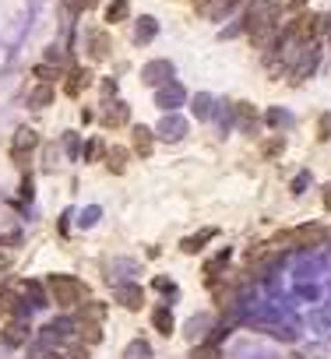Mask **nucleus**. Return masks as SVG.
Segmentation results:
<instances>
[{
	"label": "nucleus",
	"mask_w": 331,
	"mask_h": 359,
	"mask_svg": "<svg viewBox=\"0 0 331 359\" xmlns=\"http://www.w3.org/2000/svg\"><path fill=\"white\" fill-rule=\"evenodd\" d=\"M103 96H106V102H109V96H116V81H113V78L103 81Z\"/></svg>",
	"instance_id": "nucleus-39"
},
{
	"label": "nucleus",
	"mask_w": 331,
	"mask_h": 359,
	"mask_svg": "<svg viewBox=\"0 0 331 359\" xmlns=\"http://www.w3.org/2000/svg\"><path fill=\"white\" fill-rule=\"evenodd\" d=\"M324 208H328V212H331V184L324 187Z\"/></svg>",
	"instance_id": "nucleus-40"
},
{
	"label": "nucleus",
	"mask_w": 331,
	"mask_h": 359,
	"mask_svg": "<svg viewBox=\"0 0 331 359\" xmlns=\"http://www.w3.org/2000/svg\"><path fill=\"white\" fill-rule=\"evenodd\" d=\"M156 134H159L162 141H180V138L187 134V120H184V116H176V113H166V116H162V124L156 127Z\"/></svg>",
	"instance_id": "nucleus-9"
},
{
	"label": "nucleus",
	"mask_w": 331,
	"mask_h": 359,
	"mask_svg": "<svg viewBox=\"0 0 331 359\" xmlns=\"http://www.w3.org/2000/svg\"><path fill=\"white\" fill-rule=\"evenodd\" d=\"M124 359H156V352H152V345H148L145 338H134V342H127Z\"/></svg>",
	"instance_id": "nucleus-20"
},
{
	"label": "nucleus",
	"mask_w": 331,
	"mask_h": 359,
	"mask_svg": "<svg viewBox=\"0 0 331 359\" xmlns=\"http://www.w3.org/2000/svg\"><path fill=\"white\" fill-rule=\"evenodd\" d=\"M36 78H39V85H53V81H60L64 78V71L60 67H53V64H36V71H32Z\"/></svg>",
	"instance_id": "nucleus-27"
},
{
	"label": "nucleus",
	"mask_w": 331,
	"mask_h": 359,
	"mask_svg": "<svg viewBox=\"0 0 331 359\" xmlns=\"http://www.w3.org/2000/svg\"><path fill=\"white\" fill-rule=\"evenodd\" d=\"M74 338L88 349V345H99L103 342V327L96 324V320H78V331H74Z\"/></svg>",
	"instance_id": "nucleus-14"
},
{
	"label": "nucleus",
	"mask_w": 331,
	"mask_h": 359,
	"mask_svg": "<svg viewBox=\"0 0 331 359\" xmlns=\"http://www.w3.org/2000/svg\"><path fill=\"white\" fill-rule=\"evenodd\" d=\"M184 99H187V92H184V85H180V81H169V85H162L156 92V106L166 109V113H176L180 106H184Z\"/></svg>",
	"instance_id": "nucleus-6"
},
{
	"label": "nucleus",
	"mask_w": 331,
	"mask_h": 359,
	"mask_svg": "<svg viewBox=\"0 0 331 359\" xmlns=\"http://www.w3.org/2000/svg\"><path fill=\"white\" fill-rule=\"evenodd\" d=\"M208 327H212V317H208V314H194V317L187 320V338H191V342L208 338Z\"/></svg>",
	"instance_id": "nucleus-18"
},
{
	"label": "nucleus",
	"mask_w": 331,
	"mask_h": 359,
	"mask_svg": "<svg viewBox=\"0 0 331 359\" xmlns=\"http://www.w3.org/2000/svg\"><path fill=\"white\" fill-rule=\"evenodd\" d=\"M25 296L32 299V310L50 303V299H46V285H43V282H36V279H28V282H25Z\"/></svg>",
	"instance_id": "nucleus-21"
},
{
	"label": "nucleus",
	"mask_w": 331,
	"mask_h": 359,
	"mask_svg": "<svg viewBox=\"0 0 331 359\" xmlns=\"http://www.w3.org/2000/svg\"><path fill=\"white\" fill-rule=\"evenodd\" d=\"M60 141H64V152H67L71 159H81V138H78L74 131H67V134L60 138Z\"/></svg>",
	"instance_id": "nucleus-29"
},
{
	"label": "nucleus",
	"mask_w": 331,
	"mask_h": 359,
	"mask_svg": "<svg viewBox=\"0 0 331 359\" xmlns=\"http://www.w3.org/2000/svg\"><path fill=\"white\" fill-rule=\"evenodd\" d=\"M46 359H64V352H50Z\"/></svg>",
	"instance_id": "nucleus-43"
},
{
	"label": "nucleus",
	"mask_w": 331,
	"mask_h": 359,
	"mask_svg": "<svg viewBox=\"0 0 331 359\" xmlns=\"http://www.w3.org/2000/svg\"><path fill=\"white\" fill-rule=\"evenodd\" d=\"M187 359H226V356H222L215 345H201V349H194Z\"/></svg>",
	"instance_id": "nucleus-31"
},
{
	"label": "nucleus",
	"mask_w": 331,
	"mask_h": 359,
	"mask_svg": "<svg viewBox=\"0 0 331 359\" xmlns=\"http://www.w3.org/2000/svg\"><path fill=\"white\" fill-rule=\"evenodd\" d=\"M156 36H159V21L145 14V18L138 21V28H134V43H138V46H148Z\"/></svg>",
	"instance_id": "nucleus-16"
},
{
	"label": "nucleus",
	"mask_w": 331,
	"mask_h": 359,
	"mask_svg": "<svg viewBox=\"0 0 331 359\" xmlns=\"http://www.w3.org/2000/svg\"><path fill=\"white\" fill-rule=\"evenodd\" d=\"M36 144H39V134H36L32 127H18V131H14V141H11V159H14L18 166H25V155L32 152Z\"/></svg>",
	"instance_id": "nucleus-7"
},
{
	"label": "nucleus",
	"mask_w": 331,
	"mask_h": 359,
	"mask_svg": "<svg viewBox=\"0 0 331 359\" xmlns=\"http://www.w3.org/2000/svg\"><path fill=\"white\" fill-rule=\"evenodd\" d=\"M106 317V303H96V299H85L81 303V314H78V320H103Z\"/></svg>",
	"instance_id": "nucleus-23"
},
{
	"label": "nucleus",
	"mask_w": 331,
	"mask_h": 359,
	"mask_svg": "<svg viewBox=\"0 0 331 359\" xmlns=\"http://www.w3.org/2000/svg\"><path fill=\"white\" fill-rule=\"evenodd\" d=\"M236 4H239V0H194L197 14H204V18H226Z\"/></svg>",
	"instance_id": "nucleus-11"
},
{
	"label": "nucleus",
	"mask_w": 331,
	"mask_h": 359,
	"mask_svg": "<svg viewBox=\"0 0 331 359\" xmlns=\"http://www.w3.org/2000/svg\"><path fill=\"white\" fill-rule=\"evenodd\" d=\"M289 4H292V8H303V4H307V0H289Z\"/></svg>",
	"instance_id": "nucleus-42"
},
{
	"label": "nucleus",
	"mask_w": 331,
	"mask_h": 359,
	"mask_svg": "<svg viewBox=\"0 0 331 359\" xmlns=\"http://www.w3.org/2000/svg\"><path fill=\"white\" fill-rule=\"evenodd\" d=\"M53 102V85H36L32 92H28V106L32 109H46Z\"/></svg>",
	"instance_id": "nucleus-19"
},
{
	"label": "nucleus",
	"mask_w": 331,
	"mask_h": 359,
	"mask_svg": "<svg viewBox=\"0 0 331 359\" xmlns=\"http://www.w3.org/2000/svg\"><path fill=\"white\" fill-rule=\"evenodd\" d=\"M215 236V229H204V232H197V236H187L184 243H180V250L184 254H197L201 247H204V239H212Z\"/></svg>",
	"instance_id": "nucleus-26"
},
{
	"label": "nucleus",
	"mask_w": 331,
	"mask_h": 359,
	"mask_svg": "<svg viewBox=\"0 0 331 359\" xmlns=\"http://www.w3.org/2000/svg\"><path fill=\"white\" fill-rule=\"evenodd\" d=\"M152 289H159V292H166V296H176V282H173V279H166V275H156Z\"/></svg>",
	"instance_id": "nucleus-33"
},
{
	"label": "nucleus",
	"mask_w": 331,
	"mask_h": 359,
	"mask_svg": "<svg viewBox=\"0 0 331 359\" xmlns=\"http://www.w3.org/2000/svg\"><path fill=\"white\" fill-rule=\"evenodd\" d=\"M85 50H88V60H106L109 56V36L103 28H85Z\"/></svg>",
	"instance_id": "nucleus-8"
},
{
	"label": "nucleus",
	"mask_w": 331,
	"mask_h": 359,
	"mask_svg": "<svg viewBox=\"0 0 331 359\" xmlns=\"http://www.w3.org/2000/svg\"><path fill=\"white\" fill-rule=\"evenodd\" d=\"M99 155H106V144L99 138H88L81 144V162H99Z\"/></svg>",
	"instance_id": "nucleus-22"
},
{
	"label": "nucleus",
	"mask_w": 331,
	"mask_h": 359,
	"mask_svg": "<svg viewBox=\"0 0 331 359\" xmlns=\"http://www.w3.org/2000/svg\"><path fill=\"white\" fill-rule=\"evenodd\" d=\"M64 4H67V11H71V14H78V11H85V8H88V0H64Z\"/></svg>",
	"instance_id": "nucleus-38"
},
{
	"label": "nucleus",
	"mask_w": 331,
	"mask_h": 359,
	"mask_svg": "<svg viewBox=\"0 0 331 359\" xmlns=\"http://www.w3.org/2000/svg\"><path fill=\"white\" fill-rule=\"evenodd\" d=\"M99 215H103L99 208H85V212H81V226H96V222H99Z\"/></svg>",
	"instance_id": "nucleus-35"
},
{
	"label": "nucleus",
	"mask_w": 331,
	"mask_h": 359,
	"mask_svg": "<svg viewBox=\"0 0 331 359\" xmlns=\"http://www.w3.org/2000/svg\"><path fill=\"white\" fill-rule=\"evenodd\" d=\"M268 124H272V127H282V124H289V116H286L282 109H268Z\"/></svg>",
	"instance_id": "nucleus-34"
},
{
	"label": "nucleus",
	"mask_w": 331,
	"mask_h": 359,
	"mask_svg": "<svg viewBox=\"0 0 331 359\" xmlns=\"http://www.w3.org/2000/svg\"><path fill=\"white\" fill-rule=\"evenodd\" d=\"M113 296H116V303L124 310H141L145 307V289L138 282H116Z\"/></svg>",
	"instance_id": "nucleus-5"
},
{
	"label": "nucleus",
	"mask_w": 331,
	"mask_h": 359,
	"mask_svg": "<svg viewBox=\"0 0 331 359\" xmlns=\"http://www.w3.org/2000/svg\"><path fill=\"white\" fill-rule=\"evenodd\" d=\"M233 116L239 120V127L254 134V127H257V109H254L250 102H236V106H233Z\"/></svg>",
	"instance_id": "nucleus-17"
},
{
	"label": "nucleus",
	"mask_w": 331,
	"mask_h": 359,
	"mask_svg": "<svg viewBox=\"0 0 331 359\" xmlns=\"http://www.w3.org/2000/svg\"><path fill=\"white\" fill-rule=\"evenodd\" d=\"M317 127H321V131H317V138H321V141H328V138H331V116H328V113L321 116V124H317Z\"/></svg>",
	"instance_id": "nucleus-36"
},
{
	"label": "nucleus",
	"mask_w": 331,
	"mask_h": 359,
	"mask_svg": "<svg viewBox=\"0 0 331 359\" xmlns=\"http://www.w3.org/2000/svg\"><path fill=\"white\" fill-rule=\"evenodd\" d=\"M321 28H324V32L331 36V14H328V18H321Z\"/></svg>",
	"instance_id": "nucleus-41"
},
{
	"label": "nucleus",
	"mask_w": 331,
	"mask_h": 359,
	"mask_svg": "<svg viewBox=\"0 0 331 359\" xmlns=\"http://www.w3.org/2000/svg\"><path fill=\"white\" fill-rule=\"evenodd\" d=\"M60 162V152H56V144H46L43 148V173H53Z\"/></svg>",
	"instance_id": "nucleus-30"
},
{
	"label": "nucleus",
	"mask_w": 331,
	"mask_h": 359,
	"mask_svg": "<svg viewBox=\"0 0 331 359\" xmlns=\"http://www.w3.org/2000/svg\"><path fill=\"white\" fill-rule=\"evenodd\" d=\"M88 85H92V71H88V67H71L67 78H64V92H67L71 99H78Z\"/></svg>",
	"instance_id": "nucleus-10"
},
{
	"label": "nucleus",
	"mask_w": 331,
	"mask_h": 359,
	"mask_svg": "<svg viewBox=\"0 0 331 359\" xmlns=\"http://www.w3.org/2000/svg\"><path fill=\"white\" fill-rule=\"evenodd\" d=\"M282 148H286V141L282 138H272V141H264L261 152H264V159H275V155H282Z\"/></svg>",
	"instance_id": "nucleus-32"
},
{
	"label": "nucleus",
	"mask_w": 331,
	"mask_h": 359,
	"mask_svg": "<svg viewBox=\"0 0 331 359\" xmlns=\"http://www.w3.org/2000/svg\"><path fill=\"white\" fill-rule=\"evenodd\" d=\"M131 14V0H109V8H106V21H124Z\"/></svg>",
	"instance_id": "nucleus-25"
},
{
	"label": "nucleus",
	"mask_w": 331,
	"mask_h": 359,
	"mask_svg": "<svg viewBox=\"0 0 331 359\" xmlns=\"http://www.w3.org/2000/svg\"><path fill=\"white\" fill-rule=\"evenodd\" d=\"M46 289H50V299H56V307H64V310L81 307L85 296H88L85 282L74 279V275H50L46 279Z\"/></svg>",
	"instance_id": "nucleus-1"
},
{
	"label": "nucleus",
	"mask_w": 331,
	"mask_h": 359,
	"mask_svg": "<svg viewBox=\"0 0 331 359\" xmlns=\"http://www.w3.org/2000/svg\"><path fill=\"white\" fill-rule=\"evenodd\" d=\"M0 342H4L8 349H21L32 342V324L28 320H11L8 327H0Z\"/></svg>",
	"instance_id": "nucleus-4"
},
{
	"label": "nucleus",
	"mask_w": 331,
	"mask_h": 359,
	"mask_svg": "<svg viewBox=\"0 0 331 359\" xmlns=\"http://www.w3.org/2000/svg\"><path fill=\"white\" fill-rule=\"evenodd\" d=\"M152 327H156V331L159 335H173V327H176V320H173V310H169V303H162V307H156L152 310Z\"/></svg>",
	"instance_id": "nucleus-15"
},
{
	"label": "nucleus",
	"mask_w": 331,
	"mask_h": 359,
	"mask_svg": "<svg viewBox=\"0 0 331 359\" xmlns=\"http://www.w3.org/2000/svg\"><path fill=\"white\" fill-rule=\"evenodd\" d=\"M127 120H131V106L127 102H106V113H103V124L106 127H124L127 124Z\"/></svg>",
	"instance_id": "nucleus-12"
},
{
	"label": "nucleus",
	"mask_w": 331,
	"mask_h": 359,
	"mask_svg": "<svg viewBox=\"0 0 331 359\" xmlns=\"http://www.w3.org/2000/svg\"><path fill=\"white\" fill-rule=\"evenodd\" d=\"M131 141H134V152L141 155V159H148V155H152V141H156V131L152 127H134L131 131Z\"/></svg>",
	"instance_id": "nucleus-13"
},
{
	"label": "nucleus",
	"mask_w": 331,
	"mask_h": 359,
	"mask_svg": "<svg viewBox=\"0 0 331 359\" xmlns=\"http://www.w3.org/2000/svg\"><path fill=\"white\" fill-rule=\"evenodd\" d=\"M191 109H194V116H197V120H208V116H212V96L197 92V96L191 99Z\"/></svg>",
	"instance_id": "nucleus-28"
},
{
	"label": "nucleus",
	"mask_w": 331,
	"mask_h": 359,
	"mask_svg": "<svg viewBox=\"0 0 331 359\" xmlns=\"http://www.w3.org/2000/svg\"><path fill=\"white\" fill-rule=\"evenodd\" d=\"M324 239V226H299L289 232H279V243H296V247H317Z\"/></svg>",
	"instance_id": "nucleus-3"
},
{
	"label": "nucleus",
	"mask_w": 331,
	"mask_h": 359,
	"mask_svg": "<svg viewBox=\"0 0 331 359\" xmlns=\"http://www.w3.org/2000/svg\"><path fill=\"white\" fill-rule=\"evenodd\" d=\"M176 74V67L169 64V60H148V64L141 67V85H152V88H162L169 85Z\"/></svg>",
	"instance_id": "nucleus-2"
},
{
	"label": "nucleus",
	"mask_w": 331,
	"mask_h": 359,
	"mask_svg": "<svg viewBox=\"0 0 331 359\" xmlns=\"http://www.w3.org/2000/svg\"><path fill=\"white\" fill-rule=\"evenodd\" d=\"M307 180H310L307 173H299V176L292 180V194H303V191H307Z\"/></svg>",
	"instance_id": "nucleus-37"
},
{
	"label": "nucleus",
	"mask_w": 331,
	"mask_h": 359,
	"mask_svg": "<svg viewBox=\"0 0 331 359\" xmlns=\"http://www.w3.org/2000/svg\"><path fill=\"white\" fill-rule=\"evenodd\" d=\"M106 166H109V173H124L127 169V148H109L106 152Z\"/></svg>",
	"instance_id": "nucleus-24"
}]
</instances>
